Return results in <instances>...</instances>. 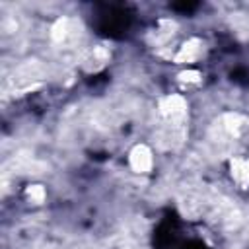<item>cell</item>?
<instances>
[{
    "label": "cell",
    "mask_w": 249,
    "mask_h": 249,
    "mask_svg": "<svg viewBox=\"0 0 249 249\" xmlns=\"http://www.w3.org/2000/svg\"><path fill=\"white\" fill-rule=\"evenodd\" d=\"M128 165L132 167V171L136 173H148L154 165V158H152V152L146 144H138L130 150L128 154Z\"/></svg>",
    "instance_id": "cell-1"
},
{
    "label": "cell",
    "mask_w": 249,
    "mask_h": 249,
    "mask_svg": "<svg viewBox=\"0 0 249 249\" xmlns=\"http://www.w3.org/2000/svg\"><path fill=\"white\" fill-rule=\"evenodd\" d=\"M160 113L169 121H177L187 113V101L181 95H167L160 101Z\"/></svg>",
    "instance_id": "cell-2"
},
{
    "label": "cell",
    "mask_w": 249,
    "mask_h": 249,
    "mask_svg": "<svg viewBox=\"0 0 249 249\" xmlns=\"http://www.w3.org/2000/svg\"><path fill=\"white\" fill-rule=\"evenodd\" d=\"M200 53V41L198 39H189L187 43H183L175 54V62L179 64H187V62H193Z\"/></svg>",
    "instance_id": "cell-3"
},
{
    "label": "cell",
    "mask_w": 249,
    "mask_h": 249,
    "mask_svg": "<svg viewBox=\"0 0 249 249\" xmlns=\"http://www.w3.org/2000/svg\"><path fill=\"white\" fill-rule=\"evenodd\" d=\"M231 173L237 183L247 185L249 183V156L247 158H233L231 160Z\"/></svg>",
    "instance_id": "cell-4"
},
{
    "label": "cell",
    "mask_w": 249,
    "mask_h": 249,
    "mask_svg": "<svg viewBox=\"0 0 249 249\" xmlns=\"http://www.w3.org/2000/svg\"><path fill=\"white\" fill-rule=\"evenodd\" d=\"M25 195H27L33 202H43L45 196H47V193H45V189H43L41 185H29L27 191H25Z\"/></svg>",
    "instance_id": "cell-5"
},
{
    "label": "cell",
    "mask_w": 249,
    "mask_h": 249,
    "mask_svg": "<svg viewBox=\"0 0 249 249\" xmlns=\"http://www.w3.org/2000/svg\"><path fill=\"white\" fill-rule=\"evenodd\" d=\"M181 78H183L185 82H196V80H198V72H193V70H191V72H183Z\"/></svg>",
    "instance_id": "cell-6"
}]
</instances>
